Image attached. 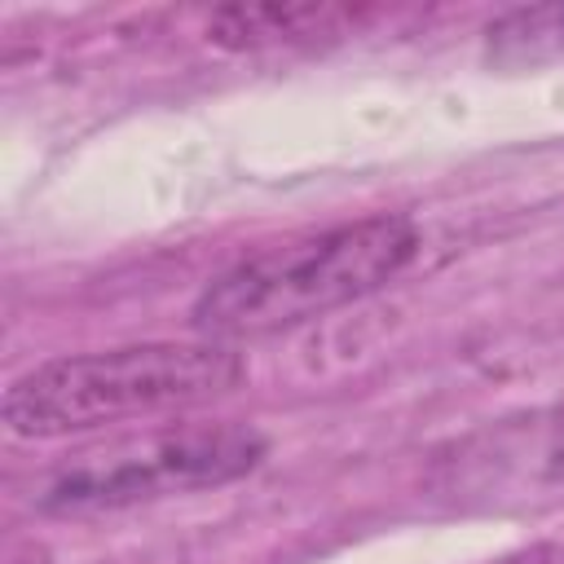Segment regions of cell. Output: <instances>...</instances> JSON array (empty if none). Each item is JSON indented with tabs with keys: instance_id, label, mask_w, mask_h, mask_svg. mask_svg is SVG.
<instances>
[{
	"instance_id": "6da1fadb",
	"label": "cell",
	"mask_w": 564,
	"mask_h": 564,
	"mask_svg": "<svg viewBox=\"0 0 564 564\" xmlns=\"http://www.w3.org/2000/svg\"><path fill=\"white\" fill-rule=\"evenodd\" d=\"M419 256V229L410 216H361L322 234L256 251L212 278L189 308L194 330L207 339L273 335L344 308L383 282H392Z\"/></svg>"
},
{
	"instance_id": "7a4b0ae2",
	"label": "cell",
	"mask_w": 564,
	"mask_h": 564,
	"mask_svg": "<svg viewBox=\"0 0 564 564\" xmlns=\"http://www.w3.org/2000/svg\"><path fill=\"white\" fill-rule=\"evenodd\" d=\"M247 361L220 339H150L101 352L53 357L4 392V427L26 441H53L119 419H150L225 397Z\"/></svg>"
},
{
	"instance_id": "3957f363",
	"label": "cell",
	"mask_w": 564,
	"mask_h": 564,
	"mask_svg": "<svg viewBox=\"0 0 564 564\" xmlns=\"http://www.w3.org/2000/svg\"><path fill=\"white\" fill-rule=\"evenodd\" d=\"M269 454V441L256 427L242 423H203L163 432L137 445H119L97 458H79L62 467L44 489L40 507L57 516H84V511H119L132 502L189 494L229 485L247 471H256Z\"/></svg>"
},
{
	"instance_id": "277c9868",
	"label": "cell",
	"mask_w": 564,
	"mask_h": 564,
	"mask_svg": "<svg viewBox=\"0 0 564 564\" xmlns=\"http://www.w3.org/2000/svg\"><path fill=\"white\" fill-rule=\"evenodd\" d=\"M361 9L348 4H220L207 13V35L225 48L300 44L313 35H344Z\"/></svg>"
},
{
	"instance_id": "5b68a950",
	"label": "cell",
	"mask_w": 564,
	"mask_h": 564,
	"mask_svg": "<svg viewBox=\"0 0 564 564\" xmlns=\"http://www.w3.org/2000/svg\"><path fill=\"white\" fill-rule=\"evenodd\" d=\"M485 62L498 70H529L564 62V0L520 4L485 26Z\"/></svg>"
},
{
	"instance_id": "8992f818",
	"label": "cell",
	"mask_w": 564,
	"mask_h": 564,
	"mask_svg": "<svg viewBox=\"0 0 564 564\" xmlns=\"http://www.w3.org/2000/svg\"><path fill=\"white\" fill-rule=\"evenodd\" d=\"M538 467H542V476H564V410H560V414L546 423V432H542Z\"/></svg>"
}]
</instances>
